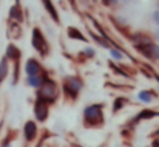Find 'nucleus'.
I'll return each mask as SVG.
<instances>
[{
    "mask_svg": "<svg viewBox=\"0 0 159 147\" xmlns=\"http://www.w3.org/2000/svg\"><path fill=\"white\" fill-rule=\"evenodd\" d=\"M105 104L93 102L82 110V126L90 130H98L105 126Z\"/></svg>",
    "mask_w": 159,
    "mask_h": 147,
    "instance_id": "f257e3e1",
    "label": "nucleus"
},
{
    "mask_svg": "<svg viewBox=\"0 0 159 147\" xmlns=\"http://www.w3.org/2000/svg\"><path fill=\"white\" fill-rule=\"evenodd\" d=\"M60 88H62L63 98L66 101L76 102L80 96L82 90L85 88V81L79 74H68V76H63L60 82Z\"/></svg>",
    "mask_w": 159,
    "mask_h": 147,
    "instance_id": "f03ea898",
    "label": "nucleus"
},
{
    "mask_svg": "<svg viewBox=\"0 0 159 147\" xmlns=\"http://www.w3.org/2000/svg\"><path fill=\"white\" fill-rule=\"evenodd\" d=\"M60 95H62V88L51 76L42 84L40 88L36 90V99H39L48 105L57 104V101L60 99Z\"/></svg>",
    "mask_w": 159,
    "mask_h": 147,
    "instance_id": "7ed1b4c3",
    "label": "nucleus"
},
{
    "mask_svg": "<svg viewBox=\"0 0 159 147\" xmlns=\"http://www.w3.org/2000/svg\"><path fill=\"white\" fill-rule=\"evenodd\" d=\"M31 45H33V48L40 54V57H47V56L50 54V44H48L45 34L42 33V30L37 28V26L33 28V33H31Z\"/></svg>",
    "mask_w": 159,
    "mask_h": 147,
    "instance_id": "20e7f679",
    "label": "nucleus"
},
{
    "mask_svg": "<svg viewBox=\"0 0 159 147\" xmlns=\"http://www.w3.org/2000/svg\"><path fill=\"white\" fill-rule=\"evenodd\" d=\"M39 122L36 119H28L25 121L23 124V129H22V135H23V140L26 144H33L37 138H39Z\"/></svg>",
    "mask_w": 159,
    "mask_h": 147,
    "instance_id": "39448f33",
    "label": "nucleus"
},
{
    "mask_svg": "<svg viewBox=\"0 0 159 147\" xmlns=\"http://www.w3.org/2000/svg\"><path fill=\"white\" fill-rule=\"evenodd\" d=\"M33 115H34V119L39 124H45L50 118V105L36 99L34 104H33Z\"/></svg>",
    "mask_w": 159,
    "mask_h": 147,
    "instance_id": "423d86ee",
    "label": "nucleus"
},
{
    "mask_svg": "<svg viewBox=\"0 0 159 147\" xmlns=\"http://www.w3.org/2000/svg\"><path fill=\"white\" fill-rule=\"evenodd\" d=\"M134 48L142 57H145L150 62L159 60V44H156V42H150L147 45H141V47H134Z\"/></svg>",
    "mask_w": 159,
    "mask_h": 147,
    "instance_id": "0eeeda50",
    "label": "nucleus"
},
{
    "mask_svg": "<svg viewBox=\"0 0 159 147\" xmlns=\"http://www.w3.org/2000/svg\"><path fill=\"white\" fill-rule=\"evenodd\" d=\"M23 73H25V78L26 76H37V74L45 73V70H43V65L39 59L28 57L23 64Z\"/></svg>",
    "mask_w": 159,
    "mask_h": 147,
    "instance_id": "6e6552de",
    "label": "nucleus"
},
{
    "mask_svg": "<svg viewBox=\"0 0 159 147\" xmlns=\"http://www.w3.org/2000/svg\"><path fill=\"white\" fill-rule=\"evenodd\" d=\"M158 98H159V95L155 90H152V88H144V90H139V92L136 93V99H138L139 102L145 104V105L155 102Z\"/></svg>",
    "mask_w": 159,
    "mask_h": 147,
    "instance_id": "1a4fd4ad",
    "label": "nucleus"
},
{
    "mask_svg": "<svg viewBox=\"0 0 159 147\" xmlns=\"http://www.w3.org/2000/svg\"><path fill=\"white\" fill-rule=\"evenodd\" d=\"M48 78H50V74H48L47 71L42 73V74H37V76H26V78H25V84H26L30 88L37 90V88L42 87V84H43Z\"/></svg>",
    "mask_w": 159,
    "mask_h": 147,
    "instance_id": "9d476101",
    "label": "nucleus"
},
{
    "mask_svg": "<svg viewBox=\"0 0 159 147\" xmlns=\"http://www.w3.org/2000/svg\"><path fill=\"white\" fill-rule=\"evenodd\" d=\"M159 111L158 110H153V108H142L139 113H136V116L133 118L131 122H141V121H150L153 118H158Z\"/></svg>",
    "mask_w": 159,
    "mask_h": 147,
    "instance_id": "9b49d317",
    "label": "nucleus"
},
{
    "mask_svg": "<svg viewBox=\"0 0 159 147\" xmlns=\"http://www.w3.org/2000/svg\"><path fill=\"white\" fill-rule=\"evenodd\" d=\"M5 57L8 59V60H11V62H20V59H22V51L20 48L16 45V44H9L8 47H6V51H5Z\"/></svg>",
    "mask_w": 159,
    "mask_h": 147,
    "instance_id": "f8f14e48",
    "label": "nucleus"
},
{
    "mask_svg": "<svg viewBox=\"0 0 159 147\" xmlns=\"http://www.w3.org/2000/svg\"><path fill=\"white\" fill-rule=\"evenodd\" d=\"M8 17H9L11 22H17V23H22L23 22V11H22V8H20L19 3H16V5H12L9 8Z\"/></svg>",
    "mask_w": 159,
    "mask_h": 147,
    "instance_id": "ddd939ff",
    "label": "nucleus"
},
{
    "mask_svg": "<svg viewBox=\"0 0 159 147\" xmlns=\"http://www.w3.org/2000/svg\"><path fill=\"white\" fill-rule=\"evenodd\" d=\"M40 2H42L45 11L48 12V16L53 19L56 23H59V22H60V17H59V12H57V9H56V6H54L53 0H40Z\"/></svg>",
    "mask_w": 159,
    "mask_h": 147,
    "instance_id": "4468645a",
    "label": "nucleus"
},
{
    "mask_svg": "<svg viewBox=\"0 0 159 147\" xmlns=\"http://www.w3.org/2000/svg\"><path fill=\"white\" fill-rule=\"evenodd\" d=\"M130 104L128 98L125 96H116L114 101H113V105H111V111L113 113H119L120 110H124V107H127Z\"/></svg>",
    "mask_w": 159,
    "mask_h": 147,
    "instance_id": "2eb2a0df",
    "label": "nucleus"
},
{
    "mask_svg": "<svg viewBox=\"0 0 159 147\" xmlns=\"http://www.w3.org/2000/svg\"><path fill=\"white\" fill-rule=\"evenodd\" d=\"M66 34H68V37L70 39H73V40H79V42H88V37L80 31V30H77V28H74V26H70L68 30H66Z\"/></svg>",
    "mask_w": 159,
    "mask_h": 147,
    "instance_id": "dca6fc26",
    "label": "nucleus"
},
{
    "mask_svg": "<svg viewBox=\"0 0 159 147\" xmlns=\"http://www.w3.org/2000/svg\"><path fill=\"white\" fill-rule=\"evenodd\" d=\"M8 76H9V60L3 56L0 59V85L8 79Z\"/></svg>",
    "mask_w": 159,
    "mask_h": 147,
    "instance_id": "f3484780",
    "label": "nucleus"
},
{
    "mask_svg": "<svg viewBox=\"0 0 159 147\" xmlns=\"http://www.w3.org/2000/svg\"><path fill=\"white\" fill-rule=\"evenodd\" d=\"M110 51V57L114 60V62H120V60H124V57H125V54H124V51H120L119 48H113L111 47V50H108Z\"/></svg>",
    "mask_w": 159,
    "mask_h": 147,
    "instance_id": "a211bd4d",
    "label": "nucleus"
},
{
    "mask_svg": "<svg viewBox=\"0 0 159 147\" xmlns=\"http://www.w3.org/2000/svg\"><path fill=\"white\" fill-rule=\"evenodd\" d=\"M80 54H82V56H84V57L88 60V59H93V57L96 56V50L93 48L91 45H88V47H85V48L80 51Z\"/></svg>",
    "mask_w": 159,
    "mask_h": 147,
    "instance_id": "6ab92c4d",
    "label": "nucleus"
},
{
    "mask_svg": "<svg viewBox=\"0 0 159 147\" xmlns=\"http://www.w3.org/2000/svg\"><path fill=\"white\" fill-rule=\"evenodd\" d=\"M102 5L113 8V6H117L119 5V0H102Z\"/></svg>",
    "mask_w": 159,
    "mask_h": 147,
    "instance_id": "aec40b11",
    "label": "nucleus"
},
{
    "mask_svg": "<svg viewBox=\"0 0 159 147\" xmlns=\"http://www.w3.org/2000/svg\"><path fill=\"white\" fill-rule=\"evenodd\" d=\"M152 19H153V22H155V25L159 28V9H156L155 12H153V16H152Z\"/></svg>",
    "mask_w": 159,
    "mask_h": 147,
    "instance_id": "412c9836",
    "label": "nucleus"
},
{
    "mask_svg": "<svg viewBox=\"0 0 159 147\" xmlns=\"http://www.w3.org/2000/svg\"><path fill=\"white\" fill-rule=\"evenodd\" d=\"M150 147H159V135L158 136H155V140L152 141V146Z\"/></svg>",
    "mask_w": 159,
    "mask_h": 147,
    "instance_id": "4be33fe9",
    "label": "nucleus"
},
{
    "mask_svg": "<svg viewBox=\"0 0 159 147\" xmlns=\"http://www.w3.org/2000/svg\"><path fill=\"white\" fill-rule=\"evenodd\" d=\"M2 147H12L11 146V140H9V138H6V140L2 143Z\"/></svg>",
    "mask_w": 159,
    "mask_h": 147,
    "instance_id": "5701e85b",
    "label": "nucleus"
},
{
    "mask_svg": "<svg viewBox=\"0 0 159 147\" xmlns=\"http://www.w3.org/2000/svg\"><path fill=\"white\" fill-rule=\"evenodd\" d=\"M153 37H155V40L159 44V28H156L155 30V33H153Z\"/></svg>",
    "mask_w": 159,
    "mask_h": 147,
    "instance_id": "b1692460",
    "label": "nucleus"
},
{
    "mask_svg": "<svg viewBox=\"0 0 159 147\" xmlns=\"http://www.w3.org/2000/svg\"><path fill=\"white\" fill-rule=\"evenodd\" d=\"M16 3H19V0H16Z\"/></svg>",
    "mask_w": 159,
    "mask_h": 147,
    "instance_id": "393cba45",
    "label": "nucleus"
},
{
    "mask_svg": "<svg viewBox=\"0 0 159 147\" xmlns=\"http://www.w3.org/2000/svg\"><path fill=\"white\" fill-rule=\"evenodd\" d=\"M158 9H159V3H158Z\"/></svg>",
    "mask_w": 159,
    "mask_h": 147,
    "instance_id": "a878e982",
    "label": "nucleus"
},
{
    "mask_svg": "<svg viewBox=\"0 0 159 147\" xmlns=\"http://www.w3.org/2000/svg\"><path fill=\"white\" fill-rule=\"evenodd\" d=\"M70 2H73V0H70Z\"/></svg>",
    "mask_w": 159,
    "mask_h": 147,
    "instance_id": "bb28decb",
    "label": "nucleus"
},
{
    "mask_svg": "<svg viewBox=\"0 0 159 147\" xmlns=\"http://www.w3.org/2000/svg\"><path fill=\"white\" fill-rule=\"evenodd\" d=\"M101 147H102V146H101Z\"/></svg>",
    "mask_w": 159,
    "mask_h": 147,
    "instance_id": "cd10ccee",
    "label": "nucleus"
}]
</instances>
